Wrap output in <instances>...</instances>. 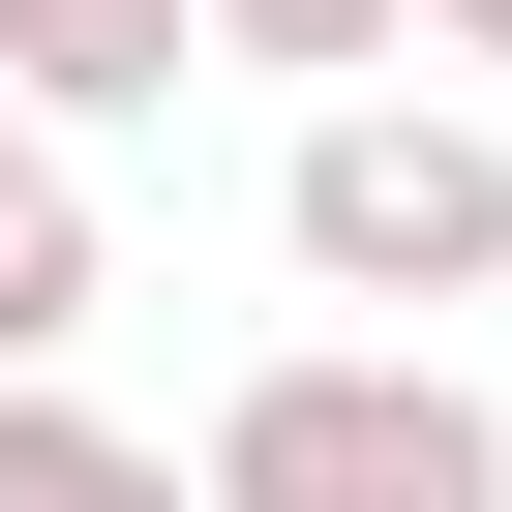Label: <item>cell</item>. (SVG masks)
Returning a JSON list of instances; mask_svg holds the SVG:
<instances>
[{
    "mask_svg": "<svg viewBox=\"0 0 512 512\" xmlns=\"http://www.w3.org/2000/svg\"><path fill=\"white\" fill-rule=\"evenodd\" d=\"M181 512H512V392L422 362V332H302V362H241Z\"/></svg>",
    "mask_w": 512,
    "mask_h": 512,
    "instance_id": "6da1fadb",
    "label": "cell"
},
{
    "mask_svg": "<svg viewBox=\"0 0 512 512\" xmlns=\"http://www.w3.org/2000/svg\"><path fill=\"white\" fill-rule=\"evenodd\" d=\"M272 241H302V302L452 332V302H512V121H482V91H302Z\"/></svg>",
    "mask_w": 512,
    "mask_h": 512,
    "instance_id": "7a4b0ae2",
    "label": "cell"
},
{
    "mask_svg": "<svg viewBox=\"0 0 512 512\" xmlns=\"http://www.w3.org/2000/svg\"><path fill=\"white\" fill-rule=\"evenodd\" d=\"M211 61V0H0V121H151Z\"/></svg>",
    "mask_w": 512,
    "mask_h": 512,
    "instance_id": "3957f363",
    "label": "cell"
},
{
    "mask_svg": "<svg viewBox=\"0 0 512 512\" xmlns=\"http://www.w3.org/2000/svg\"><path fill=\"white\" fill-rule=\"evenodd\" d=\"M121 302V241H91V181H61V121H0V392H31L61 332Z\"/></svg>",
    "mask_w": 512,
    "mask_h": 512,
    "instance_id": "277c9868",
    "label": "cell"
},
{
    "mask_svg": "<svg viewBox=\"0 0 512 512\" xmlns=\"http://www.w3.org/2000/svg\"><path fill=\"white\" fill-rule=\"evenodd\" d=\"M0 512H181V452H151V422H91V392L31 362V392H0Z\"/></svg>",
    "mask_w": 512,
    "mask_h": 512,
    "instance_id": "5b68a950",
    "label": "cell"
},
{
    "mask_svg": "<svg viewBox=\"0 0 512 512\" xmlns=\"http://www.w3.org/2000/svg\"><path fill=\"white\" fill-rule=\"evenodd\" d=\"M211 61H272V91H362V61H422V0H211Z\"/></svg>",
    "mask_w": 512,
    "mask_h": 512,
    "instance_id": "8992f818",
    "label": "cell"
},
{
    "mask_svg": "<svg viewBox=\"0 0 512 512\" xmlns=\"http://www.w3.org/2000/svg\"><path fill=\"white\" fill-rule=\"evenodd\" d=\"M422 61H512V0H422Z\"/></svg>",
    "mask_w": 512,
    "mask_h": 512,
    "instance_id": "52a82bcc",
    "label": "cell"
}]
</instances>
